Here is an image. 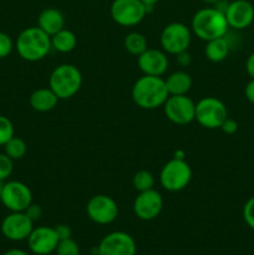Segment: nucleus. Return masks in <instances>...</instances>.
Segmentation results:
<instances>
[{
	"label": "nucleus",
	"instance_id": "f257e3e1",
	"mask_svg": "<svg viewBox=\"0 0 254 255\" xmlns=\"http://www.w3.org/2000/svg\"><path fill=\"white\" fill-rule=\"evenodd\" d=\"M168 96L166 81L162 76L143 75L132 87V100L143 110H154L163 106Z\"/></svg>",
	"mask_w": 254,
	"mask_h": 255
},
{
	"label": "nucleus",
	"instance_id": "f03ea898",
	"mask_svg": "<svg viewBox=\"0 0 254 255\" xmlns=\"http://www.w3.org/2000/svg\"><path fill=\"white\" fill-rule=\"evenodd\" d=\"M15 49L22 60L36 62L44 59L50 52L51 37L39 26L26 27L22 30L15 41Z\"/></svg>",
	"mask_w": 254,
	"mask_h": 255
},
{
	"label": "nucleus",
	"instance_id": "7ed1b4c3",
	"mask_svg": "<svg viewBox=\"0 0 254 255\" xmlns=\"http://www.w3.org/2000/svg\"><path fill=\"white\" fill-rule=\"evenodd\" d=\"M228 22L226 14L218 7H204L193 15L191 29L203 41L218 39L227 35Z\"/></svg>",
	"mask_w": 254,
	"mask_h": 255
},
{
	"label": "nucleus",
	"instance_id": "20e7f679",
	"mask_svg": "<svg viewBox=\"0 0 254 255\" xmlns=\"http://www.w3.org/2000/svg\"><path fill=\"white\" fill-rule=\"evenodd\" d=\"M82 75L75 65L62 64L52 70L49 79V87L59 100H67L75 96L81 89Z\"/></svg>",
	"mask_w": 254,
	"mask_h": 255
},
{
	"label": "nucleus",
	"instance_id": "39448f33",
	"mask_svg": "<svg viewBox=\"0 0 254 255\" xmlns=\"http://www.w3.org/2000/svg\"><path fill=\"white\" fill-rule=\"evenodd\" d=\"M192 179V168L184 159L172 158L159 173V183L168 192H181Z\"/></svg>",
	"mask_w": 254,
	"mask_h": 255
},
{
	"label": "nucleus",
	"instance_id": "423d86ee",
	"mask_svg": "<svg viewBox=\"0 0 254 255\" xmlns=\"http://www.w3.org/2000/svg\"><path fill=\"white\" fill-rule=\"evenodd\" d=\"M227 117H228V110L226 105L216 97H204L196 104L194 121L198 122L204 128H221Z\"/></svg>",
	"mask_w": 254,
	"mask_h": 255
},
{
	"label": "nucleus",
	"instance_id": "0eeeda50",
	"mask_svg": "<svg viewBox=\"0 0 254 255\" xmlns=\"http://www.w3.org/2000/svg\"><path fill=\"white\" fill-rule=\"evenodd\" d=\"M192 31L183 22H171L161 32V46L164 52L178 55L187 51L191 45Z\"/></svg>",
	"mask_w": 254,
	"mask_h": 255
},
{
	"label": "nucleus",
	"instance_id": "6e6552de",
	"mask_svg": "<svg viewBox=\"0 0 254 255\" xmlns=\"http://www.w3.org/2000/svg\"><path fill=\"white\" fill-rule=\"evenodd\" d=\"M163 110L167 119L179 126L191 124L196 117V104L187 95H169Z\"/></svg>",
	"mask_w": 254,
	"mask_h": 255
},
{
	"label": "nucleus",
	"instance_id": "1a4fd4ad",
	"mask_svg": "<svg viewBox=\"0 0 254 255\" xmlns=\"http://www.w3.org/2000/svg\"><path fill=\"white\" fill-rule=\"evenodd\" d=\"M147 7L141 0H114L111 4V17L121 26H134L144 19Z\"/></svg>",
	"mask_w": 254,
	"mask_h": 255
},
{
	"label": "nucleus",
	"instance_id": "9d476101",
	"mask_svg": "<svg viewBox=\"0 0 254 255\" xmlns=\"http://www.w3.org/2000/svg\"><path fill=\"white\" fill-rule=\"evenodd\" d=\"M0 202L10 212H25V209L32 203V193L22 182H4Z\"/></svg>",
	"mask_w": 254,
	"mask_h": 255
},
{
	"label": "nucleus",
	"instance_id": "9b49d317",
	"mask_svg": "<svg viewBox=\"0 0 254 255\" xmlns=\"http://www.w3.org/2000/svg\"><path fill=\"white\" fill-rule=\"evenodd\" d=\"M86 213L94 223L106 226L115 222L119 216V206L112 197L96 194L87 202Z\"/></svg>",
	"mask_w": 254,
	"mask_h": 255
},
{
	"label": "nucleus",
	"instance_id": "f8f14e48",
	"mask_svg": "<svg viewBox=\"0 0 254 255\" xmlns=\"http://www.w3.org/2000/svg\"><path fill=\"white\" fill-rule=\"evenodd\" d=\"M136 242L125 232L105 236L97 247V255H136Z\"/></svg>",
	"mask_w": 254,
	"mask_h": 255
},
{
	"label": "nucleus",
	"instance_id": "ddd939ff",
	"mask_svg": "<svg viewBox=\"0 0 254 255\" xmlns=\"http://www.w3.org/2000/svg\"><path fill=\"white\" fill-rule=\"evenodd\" d=\"M34 229V222L25 212H11L1 222V233L6 239L20 242L27 239Z\"/></svg>",
	"mask_w": 254,
	"mask_h": 255
},
{
	"label": "nucleus",
	"instance_id": "4468645a",
	"mask_svg": "<svg viewBox=\"0 0 254 255\" xmlns=\"http://www.w3.org/2000/svg\"><path fill=\"white\" fill-rule=\"evenodd\" d=\"M163 198L156 189L139 192L133 202V212L141 221H152L161 214Z\"/></svg>",
	"mask_w": 254,
	"mask_h": 255
},
{
	"label": "nucleus",
	"instance_id": "2eb2a0df",
	"mask_svg": "<svg viewBox=\"0 0 254 255\" xmlns=\"http://www.w3.org/2000/svg\"><path fill=\"white\" fill-rule=\"evenodd\" d=\"M224 14L228 26L236 30L247 29L254 21V6L248 0H234L229 2Z\"/></svg>",
	"mask_w": 254,
	"mask_h": 255
},
{
	"label": "nucleus",
	"instance_id": "dca6fc26",
	"mask_svg": "<svg viewBox=\"0 0 254 255\" xmlns=\"http://www.w3.org/2000/svg\"><path fill=\"white\" fill-rule=\"evenodd\" d=\"M55 228L51 227H37L32 229L30 236L27 237V246L29 249L36 255H49L54 253L59 244Z\"/></svg>",
	"mask_w": 254,
	"mask_h": 255
},
{
	"label": "nucleus",
	"instance_id": "f3484780",
	"mask_svg": "<svg viewBox=\"0 0 254 255\" xmlns=\"http://www.w3.org/2000/svg\"><path fill=\"white\" fill-rule=\"evenodd\" d=\"M137 64L143 75L162 76L168 69V57L166 52L157 49H147L137 56Z\"/></svg>",
	"mask_w": 254,
	"mask_h": 255
},
{
	"label": "nucleus",
	"instance_id": "a211bd4d",
	"mask_svg": "<svg viewBox=\"0 0 254 255\" xmlns=\"http://www.w3.org/2000/svg\"><path fill=\"white\" fill-rule=\"evenodd\" d=\"M37 26L47 35L52 36L60 30L65 29V17L60 10L55 7H46L37 17Z\"/></svg>",
	"mask_w": 254,
	"mask_h": 255
},
{
	"label": "nucleus",
	"instance_id": "6ab92c4d",
	"mask_svg": "<svg viewBox=\"0 0 254 255\" xmlns=\"http://www.w3.org/2000/svg\"><path fill=\"white\" fill-rule=\"evenodd\" d=\"M30 106L32 110L37 112H49L56 107L59 102V97L55 95V92L51 89L47 87H41L37 89L30 95Z\"/></svg>",
	"mask_w": 254,
	"mask_h": 255
},
{
	"label": "nucleus",
	"instance_id": "aec40b11",
	"mask_svg": "<svg viewBox=\"0 0 254 255\" xmlns=\"http://www.w3.org/2000/svg\"><path fill=\"white\" fill-rule=\"evenodd\" d=\"M169 95H187L192 89V77L183 70L172 72L164 79Z\"/></svg>",
	"mask_w": 254,
	"mask_h": 255
},
{
	"label": "nucleus",
	"instance_id": "412c9836",
	"mask_svg": "<svg viewBox=\"0 0 254 255\" xmlns=\"http://www.w3.org/2000/svg\"><path fill=\"white\" fill-rule=\"evenodd\" d=\"M229 49H231V46H229L228 40L226 39V36H223L207 41L204 54L209 61L222 62L228 56Z\"/></svg>",
	"mask_w": 254,
	"mask_h": 255
},
{
	"label": "nucleus",
	"instance_id": "4be33fe9",
	"mask_svg": "<svg viewBox=\"0 0 254 255\" xmlns=\"http://www.w3.org/2000/svg\"><path fill=\"white\" fill-rule=\"evenodd\" d=\"M51 37V47L55 51L61 54H69L76 47L77 39L76 35L67 29L60 30L59 32L54 34Z\"/></svg>",
	"mask_w": 254,
	"mask_h": 255
},
{
	"label": "nucleus",
	"instance_id": "5701e85b",
	"mask_svg": "<svg viewBox=\"0 0 254 255\" xmlns=\"http://www.w3.org/2000/svg\"><path fill=\"white\" fill-rule=\"evenodd\" d=\"M125 49L134 56H139L142 52L148 49V42H147L146 36L141 32H129L125 37Z\"/></svg>",
	"mask_w": 254,
	"mask_h": 255
},
{
	"label": "nucleus",
	"instance_id": "b1692460",
	"mask_svg": "<svg viewBox=\"0 0 254 255\" xmlns=\"http://www.w3.org/2000/svg\"><path fill=\"white\" fill-rule=\"evenodd\" d=\"M4 153H6L12 161H16L25 157L27 152V144L22 138L14 136L4 144Z\"/></svg>",
	"mask_w": 254,
	"mask_h": 255
},
{
	"label": "nucleus",
	"instance_id": "393cba45",
	"mask_svg": "<svg viewBox=\"0 0 254 255\" xmlns=\"http://www.w3.org/2000/svg\"><path fill=\"white\" fill-rule=\"evenodd\" d=\"M154 183H156L154 176L149 171H146V169H141L137 173H134L133 178H132V184H133L134 189L138 193L139 192L153 189Z\"/></svg>",
	"mask_w": 254,
	"mask_h": 255
},
{
	"label": "nucleus",
	"instance_id": "a878e982",
	"mask_svg": "<svg viewBox=\"0 0 254 255\" xmlns=\"http://www.w3.org/2000/svg\"><path fill=\"white\" fill-rule=\"evenodd\" d=\"M55 253L56 255H80V248L74 239L67 238L59 241Z\"/></svg>",
	"mask_w": 254,
	"mask_h": 255
},
{
	"label": "nucleus",
	"instance_id": "bb28decb",
	"mask_svg": "<svg viewBox=\"0 0 254 255\" xmlns=\"http://www.w3.org/2000/svg\"><path fill=\"white\" fill-rule=\"evenodd\" d=\"M14 137V125L6 116L0 115V146H4Z\"/></svg>",
	"mask_w": 254,
	"mask_h": 255
},
{
	"label": "nucleus",
	"instance_id": "cd10ccee",
	"mask_svg": "<svg viewBox=\"0 0 254 255\" xmlns=\"http://www.w3.org/2000/svg\"><path fill=\"white\" fill-rule=\"evenodd\" d=\"M14 171V161L6 153H0V181L5 182Z\"/></svg>",
	"mask_w": 254,
	"mask_h": 255
},
{
	"label": "nucleus",
	"instance_id": "c85d7f7f",
	"mask_svg": "<svg viewBox=\"0 0 254 255\" xmlns=\"http://www.w3.org/2000/svg\"><path fill=\"white\" fill-rule=\"evenodd\" d=\"M15 47L11 37L5 32L0 31V59H5L11 54L12 49Z\"/></svg>",
	"mask_w": 254,
	"mask_h": 255
},
{
	"label": "nucleus",
	"instance_id": "c756f323",
	"mask_svg": "<svg viewBox=\"0 0 254 255\" xmlns=\"http://www.w3.org/2000/svg\"><path fill=\"white\" fill-rule=\"evenodd\" d=\"M243 218L247 226L254 231V196L246 202L243 207Z\"/></svg>",
	"mask_w": 254,
	"mask_h": 255
},
{
	"label": "nucleus",
	"instance_id": "7c9ffc66",
	"mask_svg": "<svg viewBox=\"0 0 254 255\" xmlns=\"http://www.w3.org/2000/svg\"><path fill=\"white\" fill-rule=\"evenodd\" d=\"M25 213H26V216L29 217V218L31 219L32 222H36L37 219L41 218L42 209H41V207L39 206V204L31 203L29 207H27L26 209H25Z\"/></svg>",
	"mask_w": 254,
	"mask_h": 255
},
{
	"label": "nucleus",
	"instance_id": "2f4dec72",
	"mask_svg": "<svg viewBox=\"0 0 254 255\" xmlns=\"http://www.w3.org/2000/svg\"><path fill=\"white\" fill-rule=\"evenodd\" d=\"M221 129L226 134H234L237 131H238V124H237V121H234L233 119L227 117L226 121L222 124Z\"/></svg>",
	"mask_w": 254,
	"mask_h": 255
},
{
	"label": "nucleus",
	"instance_id": "473e14b6",
	"mask_svg": "<svg viewBox=\"0 0 254 255\" xmlns=\"http://www.w3.org/2000/svg\"><path fill=\"white\" fill-rule=\"evenodd\" d=\"M55 232H56L60 241L71 238V228L69 226H66V224H59V226H56L55 227Z\"/></svg>",
	"mask_w": 254,
	"mask_h": 255
},
{
	"label": "nucleus",
	"instance_id": "72a5a7b5",
	"mask_svg": "<svg viewBox=\"0 0 254 255\" xmlns=\"http://www.w3.org/2000/svg\"><path fill=\"white\" fill-rule=\"evenodd\" d=\"M244 95H246V99L248 100L249 102L254 104V79H252L251 81L246 85Z\"/></svg>",
	"mask_w": 254,
	"mask_h": 255
},
{
	"label": "nucleus",
	"instance_id": "f704fd0d",
	"mask_svg": "<svg viewBox=\"0 0 254 255\" xmlns=\"http://www.w3.org/2000/svg\"><path fill=\"white\" fill-rule=\"evenodd\" d=\"M246 70H247V74L251 76V79H254V51L252 52V54L248 56V59H247Z\"/></svg>",
	"mask_w": 254,
	"mask_h": 255
},
{
	"label": "nucleus",
	"instance_id": "c9c22d12",
	"mask_svg": "<svg viewBox=\"0 0 254 255\" xmlns=\"http://www.w3.org/2000/svg\"><path fill=\"white\" fill-rule=\"evenodd\" d=\"M177 56V62H178L181 66H187V65L191 64V55L188 54V51H183L181 54L176 55Z\"/></svg>",
	"mask_w": 254,
	"mask_h": 255
},
{
	"label": "nucleus",
	"instance_id": "e433bc0d",
	"mask_svg": "<svg viewBox=\"0 0 254 255\" xmlns=\"http://www.w3.org/2000/svg\"><path fill=\"white\" fill-rule=\"evenodd\" d=\"M141 1H142V4L147 7V11H148V10L151 9V7H153L154 5L159 1V0H141Z\"/></svg>",
	"mask_w": 254,
	"mask_h": 255
},
{
	"label": "nucleus",
	"instance_id": "4c0bfd02",
	"mask_svg": "<svg viewBox=\"0 0 254 255\" xmlns=\"http://www.w3.org/2000/svg\"><path fill=\"white\" fill-rule=\"evenodd\" d=\"M4 255H29L26 252L21 251V249H10L7 251L6 253H4Z\"/></svg>",
	"mask_w": 254,
	"mask_h": 255
},
{
	"label": "nucleus",
	"instance_id": "58836bf2",
	"mask_svg": "<svg viewBox=\"0 0 254 255\" xmlns=\"http://www.w3.org/2000/svg\"><path fill=\"white\" fill-rule=\"evenodd\" d=\"M174 158L184 159V152L183 151H177L176 153H174Z\"/></svg>",
	"mask_w": 254,
	"mask_h": 255
},
{
	"label": "nucleus",
	"instance_id": "ea45409f",
	"mask_svg": "<svg viewBox=\"0 0 254 255\" xmlns=\"http://www.w3.org/2000/svg\"><path fill=\"white\" fill-rule=\"evenodd\" d=\"M202 1H204L206 4H209V5H213V4H218L221 0H202Z\"/></svg>",
	"mask_w": 254,
	"mask_h": 255
},
{
	"label": "nucleus",
	"instance_id": "a19ab883",
	"mask_svg": "<svg viewBox=\"0 0 254 255\" xmlns=\"http://www.w3.org/2000/svg\"><path fill=\"white\" fill-rule=\"evenodd\" d=\"M2 184H4V182L0 181V196H1V189H2Z\"/></svg>",
	"mask_w": 254,
	"mask_h": 255
}]
</instances>
